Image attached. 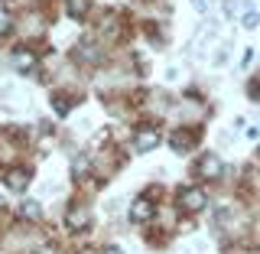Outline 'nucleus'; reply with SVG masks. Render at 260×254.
Here are the masks:
<instances>
[{"instance_id":"obj_6","label":"nucleus","mask_w":260,"mask_h":254,"mask_svg":"<svg viewBox=\"0 0 260 254\" xmlns=\"http://www.w3.org/2000/svg\"><path fill=\"white\" fill-rule=\"evenodd\" d=\"M169 144H173L176 153H185V150L195 144V134H192V130H176V134L169 137Z\"/></svg>"},{"instance_id":"obj_10","label":"nucleus","mask_w":260,"mask_h":254,"mask_svg":"<svg viewBox=\"0 0 260 254\" xmlns=\"http://www.w3.org/2000/svg\"><path fill=\"white\" fill-rule=\"evenodd\" d=\"M13 62L20 65V69H32V65H36V55H32V52H23V49H20V52L13 55Z\"/></svg>"},{"instance_id":"obj_11","label":"nucleus","mask_w":260,"mask_h":254,"mask_svg":"<svg viewBox=\"0 0 260 254\" xmlns=\"http://www.w3.org/2000/svg\"><path fill=\"white\" fill-rule=\"evenodd\" d=\"M20 215L23 218H39V206H36V202H23V206H20Z\"/></svg>"},{"instance_id":"obj_5","label":"nucleus","mask_w":260,"mask_h":254,"mask_svg":"<svg viewBox=\"0 0 260 254\" xmlns=\"http://www.w3.org/2000/svg\"><path fill=\"white\" fill-rule=\"evenodd\" d=\"M199 173H202V176H208V179L221 176V160H218L215 153H205V157L199 160Z\"/></svg>"},{"instance_id":"obj_12","label":"nucleus","mask_w":260,"mask_h":254,"mask_svg":"<svg viewBox=\"0 0 260 254\" xmlns=\"http://www.w3.org/2000/svg\"><path fill=\"white\" fill-rule=\"evenodd\" d=\"M10 26H13V23H10V16L0 10V36H7V33H10Z\"/></svg>"},{"instance_id":"obj_8","label":"nucleus","mask_w":260,"mask_h":254,"mask_svg":"<svg viewBox=\"0 0 260 254\" xmlns=\"http://www.w3.org/2000/svg\"><path fill=\"white\" fill-rule=\"evenodd\" d=\"M75 59H85V62H98V49H94V43H78L75 46Z\"/></svg>"},{"instance_id":"obj_3","label":"nucleus","mask_w":260,"mask_h":254,"mask_svg":"<svg viewBox=\"0 0 260 254\" xmlns=\"http://www.w3.org/2000/svg\"><path fill=\"white\" fill-rule=\"evenodd\" d=\"M179 206H182L185 212L205 209V192H202V189H182V192H179Z\"/></svg>"},{"instance_id":"obj_4","label":"nucleus","mask_w":260,"mask_h":254,"mask_svg":"<svg viewBox=\"0 0 260 254\" xmlns=\"http://www.w3.org/2000/svg\"><path fill=\"white\" fill-rule=\"evenodd\" d=\"M150 218H153V202L143 199V195H140V199H134V206H130V222L140 225V222H150Z\"/></svg>"},{"instance_id":"obj_2","label":"nucleus","mask_w":260,"mask_h":254,"mask_svg":"<svg viewBox=\"0 0 260 254\" xmlns=\"http://www.w3.org/2000/svg\"><path fill=\"white\" fill-rule=\"evenodd\" d=\"M4 179H7V186H10L13 192H23V189L29 186V179H32V176H29V170H26V166H13V170H7V176H4Z\"/></svg>"},{"instance_id":"obj_13","label":"nucleus","mask_w":260,"mask_h":254,"mask_svg":"<svg viewBox=\"0 0 260 254\" xmlns=\"http://www.w3.org/2000/svg\"><path fill=\"white\" fill-rule=\"evenodd\" d=\"M55 111H59V114L69 111V101H65V95H55Z\"/></svg>"},{"instance_id":"obj_15","label":"nucleus","mask_w":260,"mask_h":254,"mask_svg":"<svg viewBox=\"0 0 260 254\" xmlns=\"http://www.w3.org/2000/svg\"><path fill=\"white\" fill-rule=\"evenodd\" d=\"M104 254H124V251H120L117 244H111V248H104Z\"/></svg>"},{"instance_id":"obj_14","label":"nucleus","mask_w":260,"mask_h":254,"mask_svg":"<svg viewBox=\"0 0 260 254\" xmlns=\"http://www.w3.org/2000/svg\"><path fill=\"white\" fill-rule=\"evenodd\" d=\"M257 23H260V16H257V13H247V16H244V26H247V30H254Z\"/></svg>"},{"instance_id":"obj_9","label":"nucleus","mask_w":260,"mask_h":254,"mask_svg":"<svg viewBox=\"0 0 260 254\" xmlns=\"http://www.w3.org/2000/svg\"><path fill=\"white\" fill-rule=\"evenodd\" d=\"M65 222H69V228H75V232H78V228L88 225V212L85 209H72L69 215H65Z\"/></svg>"},{"instance_id":"obj_17","label":"nucleus","mask_w":260,"mask_h":254,"mask_svg":"<svg viewBox=\"0 0 260 254\" xmlns=\"http://www.w3.org/2000/svg\"><path fill=\"white\" fill-rule=\"evenodd\" d=\"M39 254H55V251H52V248H43V251H39Z\"/></svg>"},{"instance_id":"obj_16","label":"nucleus","mask_w":260,"mask_h":254,"mask_svg":"<svg viewBox=\"0 0 260 254\" xmlns=\"http://www.w3.org/2000/svg\"><path fill=\"white\" fill-rule=\"evenodd\" d=\"M192 4H195V7H199V10H205V4H202V0H192Z\"/></svg>"},{"instance_id":"obj_1","label":"nucleus","mask_w":260,"mask_h":254,"mask_svg":"<svg viewBox=\"0 0 260 254\" xmlns=\"http://www.w3.org/2000/svg\"><path fill=\"white\" fill-rule=\"evenodd\" d=\"M156 144H159V130H156V127H143V130H137V137H134V150H137V153L153 150Z\"/></svg>"},{"instance_id":"obj_7","label":"nucleus","mask_w":260,"mask_h":254,"mask_svg":"<svg viewBox=\"0 0 260 254\" xmlns=\"http://www.w3.org/2000/svg\"><path fill=\"white\" fill-rule=\"evenodd\" d=\"M88 7H91V0H65V13H69L72 20H81V16L88 13Z\"/></svg>"}]
</instances>
